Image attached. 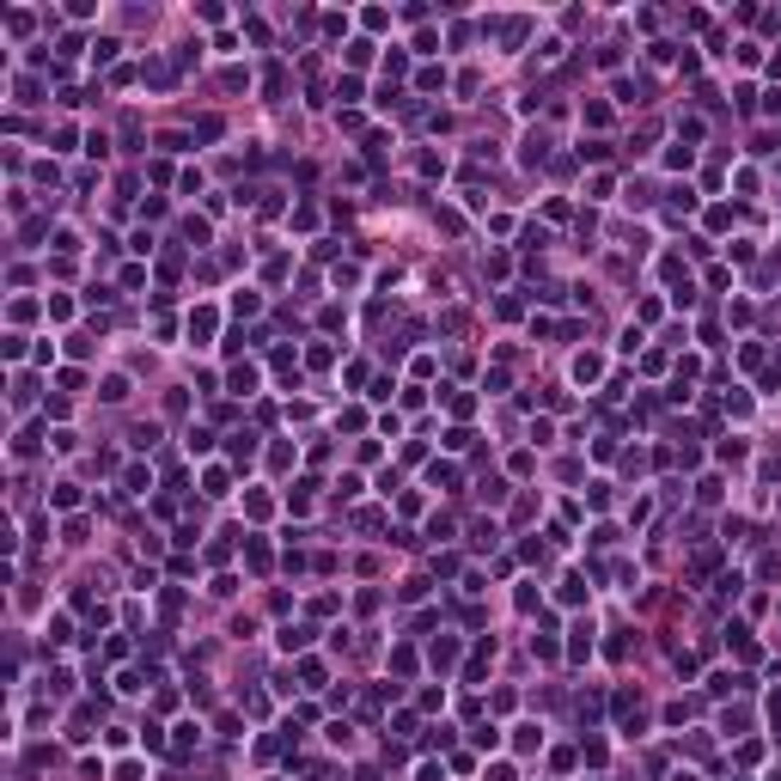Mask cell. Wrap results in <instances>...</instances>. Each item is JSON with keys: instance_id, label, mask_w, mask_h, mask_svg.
<instances>
[{"instance_id": "6da1fadb", "label": "cell", "mask_w": 781, "mask_h": 781, "mask_svg": "<svg viewBox=\"0 0 781 781\" xmlns=\"http://www.w3.org/2000/svg\"><path fill=\"white\" fill-rule=\"evenodd\" d=\"M311 635H318V628H311V623H281V628H275L281 653H306V647H311Z\"/></svg>"}, {"instance_id": "7a4b0ae2", "label": "cell", "mask_w": 781, "mask_h": 781, "mask_svg": "<svg viewBox=\"0 0 781 781\" xmlns=\"http://www.w3.org/2000/svg\"><path fill=\"white\" fill-rule=\"evenodd\" d=\"M616 720H623V726H628V733H641V696H628V689H616Z\"/></svg>"}, {"instance_id": "3957f363", "label": "cell", "mask_w": 781, "mask_h": 781, "mask_svg": "<svg viewBox=\"0 0 781 781\" xmlns=\"http://www.w3.org/2000/svg\"><path fill=\"white\" fill-rule=\"evenodd\" d=\"M140 79L159 86V92H171V86H177V62H147V67H140Z\"/></svg>"}, {"instance_id": "277c9868", "label": "cell", "mask_w": 781, "mask_h": 781, "mask_svg": "<svg viewBox=\"0 0 781 781\" xmlns=\"http://www.w3.org/2000/svg\"><path fill=\"white\" fill-rule=\"evenodd\" d=\"M171 733H177V738H171V757H177V763H184L189 750H196V738H201V726H196V720H184V726H171Z\"/></svg>"}, {"instance_id": "5b68a950", "label": "cell", "mask_w": 781, "mask_h": 781, "mask_svg": "<svg viewBox=\"0 0 781 781\" xmlns=\"http://www.w3.org/2000/svg\"><path fill=\"white\" fill-rule=\"evenodd\" d=\"M214 323H220V311H214V306L189 311V336H196V342H208V336H214Z\"/></svg>"}, {"instance_id": "8992f818", "label": "cell", "mask_w": 781, "mask_h": 781, "mask_svg": "<svg viewBox=\"0 0 781 781\" xmlns=\"http://www.w3.org/2000/svg\"><path fill=\"white\" fill-rule=\"evenodd\" d=\"M428 659H433V665H440V672H452V665H458V635H440Z\"/></svg>"}, {"instance_id": "52a82bcc", "label": "cell", "mask_w": 781, "mask_h": 781, "mask_svg": "<svg viewBox=\"0 0 781 781\" xmlns=\"http://www.w3.org/2000/svg\"><path fill=\"white\" fill-rule=\"evenodd\" d=\"M489 659H494V641H476V653H470V665H464V684H476V677L489 672Z\"/></svg>"}, {"instance_id": "ba28073f", "label": "cell", "mask_w": 781, "mask_h": 781, "mask_svg": "<svg viewBox=\"0 0 781 781\" xmlns=\"http://www.w3.org/2000/svg\"><path fill=\"white\" fill-rule=\"evenodd\" d=\"M598 379H604V360H598V354H580V360H574V384H598Z\"/></svg>"}, {"instance_id": "9c48e42d", "label": "cell", "mask_w": 781, "mask_h": 781, "mask_svg": "<svg viewBox=\"0 0 781 781\" xmlns=\"http://www.w3.org/2000/svg\"><path fill=\"white\" fill-rule=\"evenodd\" d=\"M726 641L738 647V659H757V635H750L745 623H726Z\"/></svg>"}, {"instance_id": "30bf717a", "label": "cell", "mask_w": 781, "mask_h": 781, "mask_svg": "<svg viewBox=\"0 0 781 781\" xmlns=\"http://www.w3.org/2000/svg\"><path fill=\"white\" fill-rule=\"evenodd\" d=\"M226 458H232V464H250V458H257V433H232Z\"/></svg>"}, {"instance_id": "8fae6325", "label": "cell", "mask_w": 781, "mask_h": 781, "mask_svg": "<svg viewBox=\"0 0 781 781\" xmlns=\"http://www.w3.org/2000/svg\"><path fill=\"white\" fill-rule=\"evenodd\" d=\"M586 653H592V623H574V641H567V659L580 665Z\"/></svg>"}, {"instance_id": "7c38bea8", "label": "cell", "mask_w": 781, "mask_h": 781, "mask_svg": "<svg viewBox=\"0 0 781 781\" xmlns=\"http://www.w3.org/2000/svg\"><path fill=\"white\" fill-rule=\"evenodd\" d=\"M201 494H208V501H220V494H232V476H226V470L214 464V470L201 476Z\"/></svg>"}, {"instance_id": "4fadbf2b", "label": "cell", "mask_w": 781, "mask_h": 781, "mask_svg": "<svg viewBox=\"0 0 781 781\" xmlns=\"http://www.w3.org/2000/svg\"><path fill=\"white\" fill-rule=\"evenodd\" d=\"M49 506L74 513V506H79V482H55V489H49Z\"/></svg>"}, {"instance_id": "5bb4252c", "label": "cell", "mask_w": 781, "mask_h": 781, "mask_svg": "<svg viewBox=\"0 0 781 781\" xmlns=\"http://www.w3.org/2000/svg\"><path fill=\"white\" fill-rule=\"evenodd\" d=\"M226 384L238 391V397H250V391H257V367H232V372H226Z\"/></svg>"}, {"instance_id": "9a60e30c", "label": "cell", "mask_w": 781, "mask_h": 781, "mask_svg": "<svg viewBox=\"0 0 781 781\" xmlns=\"http://www.w3.org/2000/svg\"><path fill=\"white\" fill-rule=\"evenodd\" d=\"M245 562L257 567V574H269V543H262V537H245Z\"/></svg>"}, {"instance_id": "2e32d148", "label": "cell", "mask_w": 781, "mask_h": 781, "mask_svg": "<svg viewBox=\"0 0 781 781\" xmlns=\"http://www.w3.org/2000/svg\"><path fill=\"white\" fill-rule=\"evenodd\" d=\"M123 489H128V494H147V489H153V476L140 470V464H128V470H123Z\"/></svg>"}, {"instance_id": "e0dca14e", "label": "cell", "mask_w": 781, "mask_h": 781, "mask_svg": "<svg viewBox=\"0 0 781 781\" xmlns=\"http://www.w3.org/2000/svg\"><path fill=\"white\" fill-rule=\"evenodd\" d=\"M245 513H250V519H269V513H275V501H269L262 489H250V494H245Z\"/></svg>"}, {"instance_id": "ac0fdd59", "label": "cell", "mask_w": 781, "mask_h": 781, "mask_svg": "<svg viewBox=\"0 0 781 781\" xmlns=\"http://www.w3.org/2000/svg\"><path fill=\"white\" fill-rule=\"evenodd\" d=\"M140 745L159 757V750H171V738H165V726H153V720H147V726H140Z\"/></svg>"}, {"instance_id": "d6986e66", "label": "cell", "mask_w": 781, "mask_h": 781, "mask_svg": "<svg viewBox=\"0 0 781 781\" xmlns=\"http://www.w3.org/2000/svg\"><path fill=\"white\" fill-rule=\"evenodd\" d=\"M513 745H519V750H537V745H543V726H531V720L513 726Z\"/></svg>"}, {"instance_id": "ffe728a7", "label": "cell", "mask_w": 781, "mask_h": 781, "mask_svg": "<svg viewBox=\"0 0 781 781\" xmlns=\"http://www.w3.org/2000/svg\"><path fill=\"white\" fill-rule=\"evenodd\" d=\"M555 598H562V604H580V598H586V574H567V580H562V592H555Z\"/></svg>"}, {"instance_id": "44dd1931", "label": "cell", "mask_w": 781, "mask_h": 781, "mask_svg": "<svg viewBox=\"0 0 781 781\" xmlns=\"http://www.w3.org/2000/svg\"><path fill=\"white\" fill-rule=\"evenodd\" d=\"M299 684H306V689H323V659H299Z\"/></svg>"}, {"instance_id": "7402d4cb", "label": "cell", "mask_w": 781, "mask_h": 781, "mask_svg": "<svg viewBox=\"0 0 781 781\" xmlns=\"http://www.w3.org/2000/svg\"><path fill=\"white\" fill-rule=\"evenodd\" d=\"M98 391H104V403H123V397H128V379H123V372H110Z\"/></svg>"}, {"instance_id": "603a6c76", "label": "cell", "mask_w": 781, "mask_h": 781, "mask_svg": "<svg viewBox=\"0 0 781 781\" xmlns=\"http://www.w3.org/2000/svg\"><path fill=\"white\" fill-rule=\"evenodd\" d=\"M391 672H397V677L415 672V647H391Z\"/></svg>"}, {"instance_id": "cb8c5ba5", "label": "cell", "mask_w": 781, "mask_h": 781, "mask_svg": "<svg viewBox=\"0 0 781 781\" xmlns=\"http://www.w3.org/2000/svg\"><path fill=\"white\" fill-rule=\"evenodd\" d=\"M147 677H153V672H123V677H116V689H123V696H140V689H147Z\"/></svg>"}, {"instance_id": "d4e9b609", "label": "cell", "mask_w": 781, "mask_h": 781, "mask_svg": "<svg viewBox=\"0 0 781 781\" xmlns=\"http://www.w3.org/2000/svg\"><path fill=\"white\" fill-rule=\"evenodd\" d=\"M428 482H433V489H452V482H458V464H433Z\"/></svg>"}, {"instance_id": "484cf974", "label": "cell", "mask_w": 781, "mask_h": 781, "mask_svg": "<svg viewBox=\"0 0 781 781\" xmlns=\"http://www.w3.org/2000/svg\"><path fill=\"white\" fill-rule=\"evenodd\" d=\"M116 49H123L116 37H98V43H92V62H98V67H104V62H116Z\"/></svg>"}, {"instance_id": "4316f807", "label": "cell", "mask_w": 781, "mask_h": 781, "mask_svg": "<svg viewBox=\"0 0 781 781\" xmlns=\"http://www.w3.org/2000/svg\"><path fill=\"white\" fill-rule=\"evenodd\" d=\"M714 458H720V464H738V458H745V440H720Z\"/></svg>"}, {"instance_id": "83f0119b", "label": "cell", "mask_w": 781, "mask_h": 781, "mask_svg": "<svg viewBox=\"0 0 781 781\" xmlns=\"http://www.w3.org/2000/svg\"><path fill=\"white\" fill-rule=\"evenodd\" d=\"M372 62V43H367V37H354V43H348V67H367Z\"/></svg>"}, {"instance_id": "f1b7e54d", "label": "cell", "mask_w": 781, "mask_h": 781, "mask_svg": "<svg viewBox=\"0 0 781 781\" xmlns=\"http://www.w3.org/2000/svg\"><path fill=\"white\" fill-rule=\"evenodd\" d=\"M184 445H189V452H214V433H208V428H189Z\"/></svg>"}, {"instance_id": "f546056e", "label": "cell", "mask_w": 781, "mask_h": 781, "mask_svg": "<svg viewBox=\"0 0 781 781\" xmlns=\"http://www.w3.org/2000/svg\"><path fill=\"white\" fill-rule=\"evenodd\" d=\"M311 489H318V482H299V489L287 494V506H293V513H311Z\"/></svg>"}, {"instance_id": "4dcf8cb0", "label": "cell", "mask_w": 781, "mask_h": 781, "mask_svg": "<svg viewBox=\"0 0 781 781\" xmlns=\"http://www.w3.org/2000/svg\"><path fill=\"white\" fill-rule=\"evenodd\" d=\"M714 592H720V598H738V592H745V574H720Z\"/></svg>"}, {"instance_id": "1f68e13d", "label": "cell", "mask_w": 781, "mask_h": 781, "mask_svg": "<svg viewBox=\"0 0 781 781\" xmlns=\"http://www.w3.org/2000/svg\"><path fill=\"white\" fill-rule=\"evenodd\" d=\"M757 580H781V550H769L763 562H757Z\"/></svg>"}, {"instance_id": "d6a6232c", "label": "cell", "mask_w": 781, "mask_h": 781, "mask_svg": "<svg viewBox=\"0 0 781 781\" xmlns=\"http://www.w3.org/2000/svg\"><path fill=\"white\" fill-rule=\"evenodd\" d=\"M598 714H604V696H598V689H592V696H580V720H586V726H592Z\"/></svg>"}, {"instance_id": "836d02e7", "label": "cell", "mask_w": 781, "mask_h": 781, "mask_svg": "<svg viewBox=\"0 0 781 781\" xmlns=\"http://www.w3.org/2000/svg\"><path fill=\"white\" fill-rule=\"evenodd\" d=\"M49 641H55V647L74 641V616H55V623H49Z\"/></svg>"}, {"instance_id": "e575fe53", "label": "cell", "mask_w": 781, "mask_h": 781, "mask_svg": "<svg viewBox=\"0 0 781 781\" xmlns=\"http://www.w3.org/2000/svg\"><path fill=\"white\" fill-rule=\"evenodd\" d=\"M232 311H238V318H257L262 299H257V293H238V299H232Z\"/></svg>"}, {"instance_id": "d590c367", "label": "cell", "mask_w": 781, "mask_h": 781, "mask_svg": "<svg viewBox=\"0 0 781 781\" xmlns=\"http://www.w3.org/2000/svg\"><path fill=\"white\" fill-rule=\"evenodd\" d=\"M37 440H43V433H37V428H25V433L13 440V452H18V458H31V452H37Z\"/></svg>"}, {"instance_id": "8d00e7d4", "label": "cell", "mask_w": 781, "mask_h": 781, "mask_svg": "<svg viewBox=\"0 0 781 781\" xmlns=\"http://www.w3.org/2000/svg\"><path fill=\"white\" fill-rule=\"evenodd\" d=\"M543 245H550V232H543V226H525V238H519V250H543Z\"/></svg>"}, {"instance_id": "74e56055", "label": "cell", "mask_w": 781, "mask_h": 781, "mask_svg": "<svg viewBox=\"0 0 781 781\" xmlns=\"http://www.w3.org/2000/svg\"><path fill=\"white\" fill-rule=\"evenodd\" d=\"M336 98H342V104H354V98H360V79L342 74V79H336Z\"/></svg>"}, {"instance_id": "f35d334b", "label": "cell", "mask_w": 781, "mask_h": 781, "mask_svg": "<svg viewBox=\"0 0 781 781\" xmlns=\"http://www.w3.org/2000/svg\"><path fill=\"white\" fill-rule=\"evenodd\" d=\"M531 653H537V659H555L562 647H555V635H531Z\"/></svg>"}, {"instance_id": "ab89813d", "label": "cell", "mask_w": 781, "mask_h": 781, "mask_svg": "<svg viewBox=\"0 0 781 781\" xmlns=\"http://www.w3.org/2000/svg\"><path fill=\"white\" fill-rule=\"evenodd\" d=\"M153 445H159V428H153V421H147V428H135V452H153Z\"/></svg>"}, {"instance_id": "60d3db41", "label": "cell", "mask_w": 781, "mask_h": 781, "mask_svg": "<svg viewBox=\"0 0 781 781\" xmlns=\"http://www.w3.org/2000/svg\"><path fill=\"white\" fill-rule=\"evenodd\" d=\"M689 159H696V153H689V147H684V140H677V147H672V153H665V165H672V171H689Z\"/></svg>"}, {"instance_id": "b9f144b4", "label": "cell", "mask_w": 781, "mask_h": 781, "mask_svg": "<svg viewBox=\"0 0 781 781\" xmlns=\"http://www.w3.org/2000/svg\"><path fill=\"white\" fill-rule=\"evenodd\" d=\"M616 104H641V86L635 79H616Z\"/></svg>"}, {"instance_id": "7bdbcfd3", "label": "cell", "mask_w": 781, "mask_h": 781, "mask_svg": "<svg viewBox=\"0 0 781 781\" xmlns=\"http://www.w3.org/2000/svg\"><path fill=\"white\" fill-rule=\"evenodd\" d=\"M384 74H391V79L409 74V55H403V49H391V55H384Z\"/></svg>"}, {"instance_id": "ee69618b", "label": "cell", "mask_w": 781, "mask_h": 781, "mask_svg": "<svg viewBox=\"0 0 781 781\" xmlns=\"http://www.w3.org/2000/svg\"><path fill=\"white\" fill-rule=\"evenodd\" d=\"M128 250H135V257H153V232L140 226V232H135V238H128Z\"/></svg>"}, {"instance_id": "f6af8a7d", "label": "cell", "mask_w": 781, "mask_h": 781, "mask_svg": "<svg viewBox=\"0 0 781 781\" xmlns=\"http://www.w3.org/2000/svg\"><path fill=\"white\" fill-rule=\"evenodd\" d=\"M543 153H550V140H543V135H531V140H525V165H537Z\"/></svg>"}, {"instance_id": "bcb514c9", "label": "cell", "mask_w": 781, "mask_h": 781, "mask_svg": "<svg viewBox=\"0 0 781 781\" xmlns=\"http://www.w3.org/2000/svg\"><path fill=\"white\" fill-rule=\"evenodd\" d=\"M586 123L604 128V123H611V104H598V98H592V104H586Z\"/></svg>"}, {"instance_id": "7dc6e473", "label": "cell", "mask_w": 781, "mask_h": 781, "mask_svg": "<svg viewBox=\"0 0 781 781\" xmlns=\"http://www.w3.org/2000/svg\"><path fill=\"white\" fill-rule=\"evenodd\" d=\"M184 238L201 250V245H208V220H189V226H184Z\"/></svg>"}, {"instance_id": "c3c4849f", "label": "cell", "mask_w": 781, "mask_h": 781, "mask_svg": "<svg viewBox=\"0 0 781 781\" xmlns=\"http://www.w3.org/2000/svg\"><path fill=\"white\" fill-rule=\"evenodd\" d=\"M659 275H665V281H689V275H684V257H665V262H659Z\"/></svg>"}, {"instance_id": "681fc988", "label": "cell", "mask_w": 781, "mask_h": 781, "mask_svg": "<svg viewBox=\"0 0 781 781\" xmlns=\"http://www.w3.org/2000/svg\"><path fill=\"white\" fill-rule=\"evenodd\" d=\"M641 342H647V336H641V323H628V330H623V354H641Z\"/></svg>"}, {"instance_id": "f907efd6", "label": "cell", "mask_w": 781, "mask_h": 781, "mask_svg": "<svg viewBox=\"0 0 781 781\" xmlns=\"http://www.w3.org/2000/svg\"><path fill=\"white\" fill-rule=\"evenodd\" d=\"M55 250H62V257H74V250H79V232L62 226V232H55Z\"/></svg>"}, {"instance_id": "816d5d0a", "label": "cell", "mask_w": 781, "mask_h": 781, "mask_svg": "<svg viewBox=\"0 0 781 781\" xmlns=\"http://www.w3.org/2000/svg\"><path fill=\"white\" fill-rule=\"evenodd\" d=\"M726 415H750V397H745V391H726Z\"/></svg>"}, {"instance_id": "f5cc1de1", "label": "cell", "mask_w": 781, "mask_h": 781, "mask_svg": "<svg viewBox=\"0 0 781 781\" xmlns=\"http://www.w3.org/2000/svg\"><path fill=\"white\" fill-rule=\"evenodd\" d=\"M489 781H519V769H513V763H494V769H489Z\"/></svg>"}, {"instance_id": "db71d44e", "label": "cell", "mask_w": 781, "mask_h": 781, "mask_svg": "<svg viewBox=\"0 0 781 781\" xmlns=\"http://www.w3.org/2000/svg\"><path fill=\"white\" fill-rule=\"evenodd\" d=\"M769 720H775V733H781V689H769Z\"/></svg>"}, {"instance_id": "11a10c76", "label": "cell", "mask_w": 781, "mask_h": 781, "mask_svg": "<svg viewBox=\"0 0 781 781\" xmlns=\"http://www.w3.org/2000/svg\"><path fill=\"white\" fill-rule=\"evenodd\" d=\"M769 781H781V763H775V775H769Z\"/></svg>"}, {"instance_id": "9f6ffc18", "label": "cell", "mask_w": 781, "mask_h": 781, "mask_svg": "<svg viewBox=\"0 0 781 781\" xmlns=\"http://www.w3.org/2000/svg\"><path fill=\"white\" fill-rule=\"evenodd\" d=\"M677 781H696V775H677Z\"/></svg>"}]
</instances>
